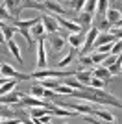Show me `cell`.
Returning a JSON list of instances; mask_svg holds the SVG:
<instances>
[{
	"instance_id": "6da1fadb",
	"label": "cell",
	"mask_w": 122,
	"mask_h": 124,
	"mask_svg": "<svg viewBox=\"0 0 122 124\" xmlns=\"http://www.w3.org/2000/svg\"><path fill=\"white\" fill-rule=\"evenodd\" d=\"M0 76H6V78H9V80H17V82H26V80H31L30 74L19 72V70H15V69L11 67V65H8V63H0Z\"/></svg>"
},
{
	"instance_id": "7a4b0ae2",
	"label": "cell",
	"mask_w": 122,
	"mask_h": 124,
	"mask_svg": "<svg viewBox=\"0 0 122 124\" xmlns=\"http://www.w3.org/2000/svg\"><path fill=\"white\" fill-rule=\"evenodd\" d=\"M43 6L46 8V11H52V13H56V15H70V9H67L65 6L57 2V0H43Z\"/></svg>"
},
{
	"instance_id": "3957f363",
	"label": "cell",
	"mask_w": 122,
	"mask_h": 124,
	"mask_svg": "<svg viewBox=\"0 0 122 124\" xmlns=\"http://www.w3.org/2000/svg\"><path fill=\"white\" fill-rule=\"evenodd\" d=\"M72 21L76 22V24L81 28V31L85 33V31L92 26V15H91V13H85V11H80L78 15L72 17Z\"/></svg>"
},
{
	"instance_id": "277c9868",
	"label": "cell",
	"mask_w": 122,
	"mask_h": 124,
	"mask_svg": "<svg viewBox=\"0 0 122 124\" xmlns=\"http://www.w3.org/2000/svg\"><path fill=\"white\" fill-rule=\"evenodd\" d=\"M41 22H43V26H45V31L50 35V33H56L57 30H59V24L56 22V19L50 15H46V13H43L41 15Z\"/></svg>"
},
{
	"instance_id": "5b68a950",
	"label": "cell",
	"mask_w": 122,
	"mask_h": 124,
	"mask_svg": "<svg viewBox=\"0 0 122 124\" xmlns=\"http://www.w3.org/2000/svg\"><path fill=\"white\" fill-rule=\"evenodd\" d=\"M37 69H46V50H45V39H37Z\"/></svg>"
},
{
	"instance_id": "8992f818",
	"label": "cell",
	"mask_w": 122,
	"mask_h": 124,
	"mask_svg": "<svg viewBox=\"0 0 122 124\" xmlns=\"http://www.w3.org/2000/svg\"><path fill=\"white\" fill-rule=\"evenodd\" d=\"M48 41H50V46L52 50H54V54H59L63 48H65V37L59 35V33H50V37H48Z\"/></svg>"
},
{
	"instance_id": "52a82bcc",
	"label": "cell",
	"mask_w": 122,
	"mask_h": 124,
	"mask_svg": "<svg viewBox=\"0 0 122 124\" xmlns=\"http://www.w3.org/2000/svg\"><path fill=\"white\" fill-rule=\"evenodd\" d=\"M92 26L98 31H109L111 30V24L107 22L106 15H100V13H96V17H92Z\"/></svg>"
},
{
	"instance_id": "ba28073f",
	"label": "cell",
	"mask_w": 122,
	"mask_h": 124,
	"mask_svg": "<svg viewBox=\"0 0 122 124\" xmlns=\"http://www.w3.org/2000/svg\"><path fill=\"white\" fill-rule=\"evenodd\" d=\"M113 41H117L113 33H107V31H98L96 39H94V43H92V48L102 46V45H109V43H113Z\"/></svg>"
},
{
	"instance_id": "9c48e42d",
	"label": "cell",
	"mask_w": 122,
	"mask_h": 124,
	"mask_svg": "<svg viewBox=\"0 0 122 124\" xmlns=\"http://www.w3.org/2000/svg\"><path fill=\"white\" fill-rule=\"evenodd\" d=\"M91 76H92V78H98V80H104L106 83H109V82L113 80L111 72H109L106 67H102V65H98L94 70H91Z\"/></svg>"
},
{
	"instance_id": "30bf717a",
	"label": "cell",
	"mask_w": 122,
	"mask_h": 124,
	"mask_svg": "<svg viewBox=\"0 0 122 124\" xmlns=\"http://www.w3.org/2000/svg\"><path fill=\"white\" fill-rule=\"evenodd\" d=\"M83 37H85V33H69V37H67L65 41L70 45L72 48H76V50H80L81 45H83Z\"/></svg>"
},
{
	"instance_id": "8fae6325",
	"label": "cell",
	"mask_w": 122,
	"mask_h": 124,
	"mask_svg": "<svg viewBox=\"0 0 122 124\" xmlns=\"http://www.w3.org/2000/svg\"><path fill=\"white\" fill-rule=\"evenodd\" d=\"M6 46L9 48V52L13 54V57H15L17 61H19V65H24L22 56H20V48H19V45L15 43V39H8V41H6Z\"/></svg>"
},
{
	"instance_id": "7c38bea8",
	"label": "cell",
	"mask_w": 122,
	"mask_h": 124,
	"mask_svg": "<svg viewBox=\"0 0 122 124\" xmlns=\"http://www.w3.org/2000/svg\"><path fill=\"white\" fill-rule=\"evenodd\" d=\"M76 56H78V50H76V48H70V52H69V54H67L61 61H57V69H59V70H63L65 67H69V65L76 59Z\"/></svg>"
},
{
	"instance_id": "4fadbf2b",
	"label": "cell",
	"mask_w": 122,
	"mask_h": 124,
	"mask_svg": "<svg viewBox=\"0 0 122 124\" xmlns=\"http://www.w3.org/2000/svg\"><path fill=\"white\" fill-rule=\"evenodd\" d=\"M20 6H22V9H37V11H43V13L46 11V8L39 0H22Z\"/></svg>"
},
{
	"instance_id": "5bb4252c",
	"label": "cell",
	"mask_w": 122,
	"mask_h": 124,
	"mask_svg": "<svg viewBox=\"0 0 122 124\" xmlns=\"http://www.w3.org/2000/svg\"><path fill=\"white\" fill-rule=\"evenodd\" d=\"M37 83H39L43 89H50V91H54V89H56L61 82L57 80V78H43V80H39Z\"/></svg>"
},
{
	"instance_id": "9a60e30c",
	"label": "cell",
	"mask_w": 122,
	"mask_h": 124,
	"mask_svg": "<svg viewBox=\"0 0 122 124\" xmlns=\"http://www.w3.org/2000/svg\"><path fill=\"white\" fill-rule=\"evenodd\" d=\"M74 78H76L78 82L81 83V85H85V87H89V82H91V72L89 70H76V74H74Z\"/></svg>"
},
{
	"instance_id": "2e32d148",
	"label": "cell",
	"mask_w": 122,
	"mask_h": 124,
	"mask_svg": "<svg viewBox=\"0 0 122 124\" xmlns=\"http://www.w3.org/2000/svg\"><path fill=\"white\" fill-rule=\"evenodd\" d=\"M104 15H106V19H107V22H109V24L120 21V9H115V8H107Z\"/></svg>"
},
{
	"instance_id": "e0dca14e",
	"label": "cell",
	"mask_w": 122,
	"mask_h": 124,
	"mask_svg": "<svg viewBox=\"0 0 122 124\" xmlns=\"http://www.w3.org/2000/svg\"><path fill=\"white\" fill-rule=\"evenodd\" d=\"M30 33H31V37H35V39H39V37H43V35H45V33H46V31H45V26H43V22H37V24H33V26H31V28H30Z\"/></svg>"
},
{
	"instance_id": "ac0fdd59",
	"label": "cell",
	"mask_w": 122,
	"mask_h": 124,
	"mask_svg": "<svg viewBox=\"0 0 122 124\" xmlns=\"http://www.w3.org/2000/svg\"><path fill=\"white\" fill-rule=\"evenodd\" d=\"M61 83H65V85H69L70 89H80V91H83V89H85V85H81V83L78 82V80H76L74 76H69V78H65V80H63Z\"/></svg>"
},
{
	"instance_id": "d6986e66",
	"label": "cell",
	"mask_w": 122,
	"mask_h": 124,
	"mask_svg": "<svg viewBox=\"0 0 122 124\" xmlns=\"http://www.w3.org/2000/svg\"><path fill=\"white\" fill-rule=\"evenodd\" d=\"M17 31H19L20 35L26 39V43H28V48H33V45H35V41H33V37H31L30 30H26V28H15Z\"/></svg>"
},
{
	"instance_id": "ffe728a7",
	"label": "cell",
	"mask_w": 122,
	"mask_h": 124,
	"mask_svg": "<svg viewBox=\"0 0 122 124\" xmlns=\"http://www.w3.org/2000/svg\"><path fill=\"white\" fill-rule=\"evenodd\" d=\"M83 4H85V0H70L69 6H67V9L74 11V13H80V11L83 9Z\"/></svg>"
},
{
	"instance_id": "44dd1931",
	"label": "cell",
	"mask_w": 122,
	"mask_h": 124,
	"mask_svg": "<svg viewBox=\"0 0 122 124\" xmlns=\"http://www.w3.org/2000/svg\"><path fill=\"white\" fill-rule=\"evenodd\" d=\"M120 69H122V59H120V56H118L117 61L113 63L111 67H107V70L111 72V76H120Z\"/></svg>"
},
{
	"instance_id": "7402d4cb",
	"label": "cell",
	"mask_w": 122,
	"mask_h": 124,
	"mask_svg": "<svg viewBox=\"0 0 122 124\" xmlns=\"http://www.w3.org/2000/svg\"><path fill=\"white\" fill-rule=\"evenodd\" d=\"M43 93H45V89L41 87L39 83H33L30 89V96H33V98H43Z\"/></svg>"
},
{
	"instance_id": "603a6c76",
	"label": "cell",
	"mask_w": 122,
	"mask_h": 124,
	"mask_svg": "<svg viewBox=\"0 0 122 124\" xmlns=\"http://www.w3.org/2000/svg\"><path fill=\"white\" fill-rule=\"evenodd\" d=\"M81 11L94 15V11H96V0H85V4H83V9H81Z\"/></svg>"
},
{
	"instance_id": "cb8c5ba5",
	"label": "cell",
	"mask_w": 122,
	"mask_h": 124,
	"mask_svg": "<svg viewBox=\"0 0 122 124\" xmlns=\"http://www.w3.org/2000/svg\"><path fill=\"white\" fill-rule=\"evenodd\" d=\"M15 26H11V24H4V28H2V33H4L6 37V41L8 39H13V35H15Z\"/></svg>"
},
{
	"instance_id": "d4e9b609",
	"label": "cell",
	"mask_w": 122,
	"mask_h": 124,
	"mask_svg": "<svg viewBox=\"0 0 122 124\" xmlns=\"http://www.w3.org/2000/svg\"><path fill=\"white\" fill-rule=\"evenodd\" d=\"M78 63H80L83 69H87V67H91L92 65V61H91V56L89 54H81L80 57H78Z\"/></svg>"
},
{
	"instance_id": "484cf974",
	"label": "cell",
	"mask_w": 122,
	"mask_h": 124,
	"mask_svg": "<svg viewBox=\"0 0 122 124\" xmlns=\"http://www.w3.org/2000/svg\"><path fill=\"white\" fill-rule=\"evenodd\" d=\"M0 22H6V24L11 22V15H9V11L6 9L4 6H0Z\"/></svg>"
},
{
	"instance_id": "4316f807",
	"label": "cell",
	"mask_w": 122,
	"mask_h": 124,
	"mask_svg": "<svg viewBox=\"0 0 122 124\" xmlns=\"http://www.w3.org/2000/svg\"><path fill=\"white\" fill-rule=\"evenodd\" d=\"M89 87H92V89H104V87H106V82H104V80H98V78H92V76H91Z\"/></svg>"
},
{
	"instance_id": "83f0119b",
	"label": "cell",
	"mask_w": 122,
	"mask_h": 124,
	"mask_svg": "<svg viewBox=\"0 0 122 124\" xmlns=\"http://www.w3.org/2000/svg\"><path fill=\"white\" fill-rule=\"evenodd\" d=\"M106 56H107V54H100V52H94V54H91V61H92V65H100V63L106 59Z\"/></svg>"
},
{
	"instance_id": "f1b7e54d",
	"label": "cell",
	"mask_w": 122,
	"mask_h": 124,
	"mask_svg": "<svg viewBox=\"0 0 122 124\" xmlns=\"http://www.w3.org/2000/svg\"><path fill=\"white\" fill-rule=\"evenodd\" d=\"M115 61H117V56H109V57L106 56V59H104V61H102L100 65H102V67H106V69H107V67H111V65H113Z\"/></svg>"
},
{
	"instance_id": "f546056e",
	"label": "cell",
	"mask_w": 122,
	"mask_h": 124,
	"mask_svg": "<svg viewBox=\"0 0 122 124\" xmlns=\"http://www.w3.org/2000/svg\"><path fill=\"white\" fill-rule=\"evenodd\" d=\"M0 46H6V37L2 33V30H0Z\"/></svg>"
},
{
	"instance_id": "4dcf8cb0",
	"label": "cell",
	"mask_w": 122,
	"mask_h": 124,
	"mask_svg": "<svg viewBox=\"0 0 122 124\" xmlns=\"http://www.w3.org/2000/svg\"><path fill=\"white\" fill-rule=\"evenodd\" d=\"M20 122H22V124H35L33 120L30 119V117H28V119H24V120H20Z\"/></svg>"
},
{
	"instance_id": "1f68e13d",
	"label": "cell",
	"mask_w": 122,
	"mask_h": 124,
	"mask_svg": "<svg viewBox=\"0 0 122 124\" xmlns=\"http://www.w3.org/2000/svg\"><path fill=\"white\" fill-rule=\"evenodd\" d=\"M8 80H9V78H6V76H0V85H4V83L8 82Z\"/></svg>"
},
{
	"instance_id": "d6a6232c",
	"label": "cell",
	"mask_w": 122,
	"mask_h": 124,
	"mask_svg": "<svg viewBox=\"0 0 122 124\" xmlns=\"http://www.w3.org/2000/svg\"><path fill=\"white\" fill-rule=\"evenodd\" d=\"M4 24H6V22H0V30H2V28H4Z\"/></svg>"
},
{
	"instance_id": "836d02e7",
	"label": "cell",
	"mask_w": 122,
	"mask_h": 124,
	"mask_svg": "<svg viewBox=\"0 0 122 124\" xmlns=\"http://www.w3.org/2000/svg\"><path fill=\"white\" fill-rule=\"evenodd\" d=\"M17 124H22V122H20V120H19V122H17Z\"/></svg>"
},
{
	"instance_id": "e575fe53",
	"label": "cell",
	"mask_w": 122,
	"mask_h": 124,
	"mask_svg": "<svg viewBox=\"0 0 122 124\" xmlns=\"http://www.w3.org/2000/svg\"><path fill=\"white\" fill-rule=\"evenodd\" d=\"M109 2H115V0H109Z\"/></svg>"
},
{
	"instance_id": "d590c367",
	"label": "cell",
	"mask_w": 122,
	"mask_h": 124,
	"mask_svg": "<svg viewBox=\"0 0 122 124\" xmlns=\"http://www.w3.org/2000/svg\"><path fill=\"white\" fill-rule=\"evenodd\" d=\"M57 2H59V0H57Z\"/></svg>"
}]
</instances>
